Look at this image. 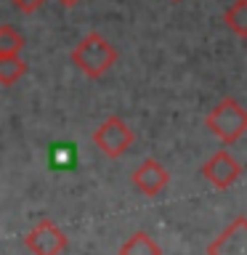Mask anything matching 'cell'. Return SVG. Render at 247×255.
<instances>
[{"mask_svg":"<svg viewBox=\"0 0 247 255\" xmlns=\"http://www.w3.org/2000/svg\"><path fill=\"white\" fill-rule=\"evenodd\" d=\"M207 130L223 143H234L247 133V112L242 109L239 101L223 99L207 115Z\"/></svg>","mask_w":247,"mask_h":255,"instance_id":"7a4b0ae2","label":"cell"},{"mask_svg":"<svg viewBox=\"0 0 247 255\" xmlns=\"http://www.w3.org/2000/svg\"><path fill=\"white\" fill-rule=\"evenodd\" d=\"M24 247L32 255H61L67 250V234L53 221H40L35 229L24 234Z\"/></svg>","mask_w":247,"mask_h":255,"instance_id":"277c9868","label":"cell"},{"mask_svg":"<svg viewBox=\"0 0 247 255\" xmlns=\"http://www.w3.org/2000/svg\"><path fill=\"white\" fill-rule=\"evenodd\" d=\"M72 61H75V67L83 72L85 77L99 80L101 75H107V72L115 67L117 51L104 35L91 32V35H85L75 48H72Z\"/></svg>","mask_w":247,"mask_h":255,"instance_id":"6da1fadb","label":"cell"},{"mask_svg":"<svg viewBox=\"0 0 247 255\" xmlns=\"http://www.w3.org/2000/svg\"><path fill=\"white\" fill-rule=\"evenodd\" d=\"M202 173L215 189H229V186H234V181L239 178L242 167H239V162L229 154V151H215V154L205 162Z\"/></svg>","mask_w":247,"mask_h":255,"instance_id":"8992f818","label":"cell"},{"mask_svg":"<svg viewBox=\"0 0 247 255\" xmlns=\"http://www.w3.org/2000/svg\"><path fill=\"white\" fill-rule=\"evenodd\" d=\"M61 5H67V8H75L77 3H83V0H59Z\"/></svg>","mask_w":247,"mask_h":255,"instance_id":"4fadbf2b","label":"cell"},{"mask_svg":"<svg viewBox=\"0 0 247 255\" xmlns=\"http://www.w3.org/2000/svg\"><path fill=\"white\" fill-rule=\"evenodd\" d=\"M167 181H170V175H167V170L157 162V159H143L133 173L135 189L146 197H157L159 191L167 186Z\"/></svg>","mask_w":247,"mask_h":255,"instance_id":"52a82bcc","label":"cell"},{"mask_svg":"<svg viewBox=\"0 0 247 255\" xmlns=\"http://www.w3.org/2000/svg\"><path fill=\"white\" fill-rule=\"evenodd\" d=\"M120 255H162V250H159V245L149 234L138 231V234H133L123 247H120Z\"/></svg>","mask_w":247,"mask_h":255,"instance_id":"9c48e42d","label":"cell"},{"mask_svg":"<svg viewBox=\"0 0 247 255\" xmlns=\"http://www.w3.org/2000/svg\"><path fill=\"white\" fill-rule=\"evenodd\" d=\"M24 48V37L13 27L3 24L0 27V56H19Z\"/></svg>","mask_w":247,"mask_h":255,"instance_id":"8fae6325","label":"cell"},{"mask_svg":"<svg viewBox=\"0 0 247 255\" xmlns=\"http://www.w3.org/2000/svg\"><path fill=\"white\" fill-rule=\"evenodd\" d=\"M207 255H247V218L245 215H237L207 245Z\"/></svg>","mask_w":247,"mask_h":255,"instance_id":"5b68a950","label":"cell"},{"mask_svg":"<svg viewBox=\"0 0 247 255\" xmlns=\"http://www.w3.org/2000/svg\"><path fill=\"white\" fill-rule=\"evenodd\" d=\"M93 143L99 146V151H104L107 157L117 159L123 157L133 143V130L127 128L125 120L120 117H109L107 123H101L93 130Z\"/></svg>","mask_w":247,"mask_h":255,"instance_id":"3957f363","label":"cell"},{"mask_svg":"<svg viewBox=\"0 0 247 255\" xmlns=\"http://www.w3.org/2000/svg\"><path fill=\"white\" fill-rule=\"evenodd\" d=\"M16 11H21V13H35L37 8H43L45 0H11Z\"/></svg>","mask_w":247,"mask_h":255,"instance_id":"7c38bea8","label":"cell"},{"mask_svg":"<svg viewBox=\"0 0 247 255\" xmlns=\"http://www.w3.org/2000/svg\"><path fill=\"white\" fill-rule=\"evenodd\" d=\"M27 72V64H24L21 56H0V83L5 88L13 85L19 77H24Z\"/></svg>","mask_w":247,"mask_h":255,"instance_id":"30bf717a","label":"cell"},{"mask_svg":"<svg viewBox=\"0 0 247 255\" xmlns=\"http://www.w3.org/2000/svg\"><path fill=\"white\" fill-rule=\"evenodd\" d=\"M223 21L237 37H247V0H234L223 13Z\"/></svg>","mask_w":247,"mask_h":255,"instance_id":"ba28073f","label":"cell"}]
</instances>
